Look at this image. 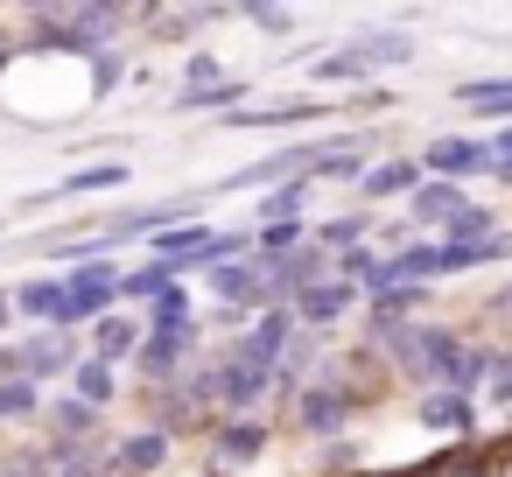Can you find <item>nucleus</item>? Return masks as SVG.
<instances>
[{
	"label": "nucleus",
	"mask_w": 512,
	"mask_h": 477,
	"mask_svg": "<svg viewBox=\"0 0 512 477\" xmlns=\"http://www.w3.org/2000/svg\"><path fill=\"white\" fill-rule=\"evenodd\" d=\"M211 400H218V421H253L274 400V365H260L232 337L225 351H211Z\"/></svg>",
	"instance_id": "1"
},
{
	"label": "nucleus",
	"mask_w": 512,
	"mask_h": 477,
	"mask_svg": "<svg viewBox=\"0 0 512 477\" xmlns=\"http://www.w3.org/2000/svg\"><path fill=\"white\" fill-rule=\"evenodd\" d=\"M197 358H204V323H197V316H183V323H148V337H141V351H134V379H141V386H169V379H183Z\"/></svg>",
	"instance_id": "2"
},
{
	"label": "nucleus",
	"mask_w": 512,
	"mask_h": 477,
	"mask_svg": "<svg viewBox=\"0 0 512 477\" xmlns=\"http://www.w3.org/2000/svg\"><path fill=\"white\" fill-rule=\"evenodd\" d=\"M358 407H372V386H337V379H316V386H302L295 393V428L309 435V442H337L344 428H351V414Z\"/></svg>",
	"instance_id": "3"
},
{
	"label": "nucleus",
	"mask_w": 512,
	"mask_h": 477,
	"mask_svg": "<svg viewBox=\"0 0 512 477\" xmlns=\"http://www.w3.org/2000/svg\"><path fill=\"white\" fill-rule=\"evenodd\" d=\"M120 253L106 260H85V267H64V302H71V330H92L99 316L120 309Z\"/></svg>",
	"instance_id": "4"
},
{
	"label": "nucleus",
	"mask_w": 512,
	"mask_h": 477,
	"mask_svg": "<svg viewBox=\"0 0 512 477\" xmlns=\"http://www.w3.org/2000/svg\"><path fill=\"white\" fill-rule=\"evenodd\" d=\"M15 358H22V379H36L43 393H50V386L64 393V379H71L78 358H85V337H71V330H22V337H15Z\"/></svg>",
	"instance_id": "5"
},
{
	"label": "nucleus",
	"mask_w": 512,
	"mask_h": 477,
	"mask_svg": "<svg viewBox=\"0 0 512 477\" xmlns=\"http://www.w3.org/2000/svg\"><path fill=\"white\" fill-rule=\"evenodd\" d=\"M421 176L470 190V176H491V141H484V134H435V141L421 148Z\"/></svg>",
	"instance_id": "6"
},
{
	"label": "nucleus",
	"mask_w": 512,
	"mask_h": 477,
	"mask_svg": "<svg viewBox=\"0 0 512 477\" xmlns=\"http://www.w3.org/2000/svg\"><path fill=\"white\" fill-rule=\"evenodd\" d=\"M337 106H323V99H309V92H288V99H274V106H239V113H225V127L232 134H288V127H323Z\"/></svg>",
	"instance_id": "7"
},
{
	"label": "nucleus",
	"mask_w": 512,
	"mask_h": 477,
	"mask_svg": "<svg viewBox=\"0 0 512 477\" xmlns=\"http://www.w3.org/2000/svg\"><path fill=\"white\" fill-rule=\"evenodd\" d=\"M288 309H295V323H302L309 337H330L337 323H351V316L365 309V295H358L351 281H337V274H330V281H309Z\"/></svg>",
	"instance_id": "8"
},
{
	"label": "nucleus",
	"mask_w": 512,
	"mask_h": 477,
	"mask_svg": "<svg viewBox=\"0 0 512 477\" xmlns=\"http://www.w3.org/2000/svg\"><path fill=\"white\" fill-rule=\"evenodd\" d=\"M267 449H274V428H267L260 414H253V421H211V470H218V477L260 463Z\"/></svg>",
	"instance_id": "9"
},
{
	"label": "nucleus",
	"mask_w": 512,
	"mask_h": 477,
	"mask_svg": "<svg viewBox=\"0 0 512 477\" xmlns=\"http://www.w3.org/2000/svg\"><path fill=\"white\" fill-rule=\"evenodd\" d=\"M470 204H477V197H470L463 183H435V176H428V183H421V190L400 204V218H407L414 232H435V239H442V225H456Z\"/></svg>",
	"instance_id": "10"
},
{
	"label": "nucleus",
	"mask_w": 512,
	"mask_h": 477,
	"mask_svg": "<svg viewBox=\"0 0 512 477\" xmlns=\"http://www.w3.org/2000/svg\"><path fill=\"white\" fill-rule=\"evenodd\" d=\"M141 337H148V316H141V309H113V316H99V323L85 330V351L106 358L113 372H127L134 351H141Z\"/></svg>",
	"instance_id": "11"
},
{
	"label": "nucleus",
	"mask_w": 512,
	"mask_h": 477,
	"mask_svg": "<svg viewBox=\"0 0 512 477\" xmlns=\"http://www.w3.org/2000/svg\"><path fill=\"white\" fill-rule=\"evenodd\" d=\"M169 456H176V442H169L162 428H134V435L106 442V463H113V477H155Z\"/></svg>",
	"instance_id": "12"
},
{
	"label": "nucleus",
	"mask_w": 512,
	"mask_h": 477,
	"mask_svg": "<svg viewBox=\"0 0 512 477\" xmlns=\"http://www.w3.org/2000/svg\"><path fill=\"white\" fill-rule=\"evenodd\" d=\"M421 183H428V176H421V155H379V162L365 169L358 197H372V204H407Z\"/></svg>",
	"instance_id": "13"
},
{
	"label": "nucleus",
	"mask_w": 512,
	"mask_h": 477,
	"mask_svg": "<svg viewBox=\"0 0 512 477\" xmlns=\"http://www.w3.org/2000/svg\"><path fill=\"white\" fill-rule=\"evenodd\" d=\"M414 421L435 428V435L477 442V400H470V393H421V400H414Z\"/></svg>",
	"instance_id": "14"
},
{
	"label": "nucleus",
	"mask_w": 512,
	"mask_h": 477,
	"mask_svg": "<svg viewBox=\"0 0 512 477\" xmlns=\"http://www.w3.org/2000/svg\"><path fill=\"white\" fill-rule=\"evenodd\" d=\"M127 176H134V162H85V169H71V176H57V190H43V197H29V204H50V197H106V190H127Z\"/></svg>",
	"instance_id": "15"
},
{
	"label": "nucleus",
	"mask_w": 512,
	"mask_h": 477,
	"mask_svg": "<svg viewBox=\"0 0 512 477\" xmlns=\"http://www.w3.org/2000/svg\"><path fill=\"white\" fill-rule=\"evenodd\" d=\"M43 428H50V442H99L106 414H99V407H85L78 393H50V407H43Z\"/></svg>",
	"instance_id": "16"
},
{
	"label": "nucleus",
	"mask_w": 512,
	"mask_h": 477,
	"mask_svg": "<svg viewBox=\"0 0 512 477\" xmlns=\"http://www.w3.org/2000/svg\"><path fill=\"white\" fill-rule=\"evenodd\" d=\"M309 78H316V85H323V92H365V85H379V78H372V71H365V57H358V50H351V43H344V50H337V43H330V50H323V57H309Z\"/></svg>",
	"instance_id": "17"
},
{
	"label": "nucleus",
	"mask_w": 512,
	"mask_h": 477,
	"mask_svg": "<svg viewBox=\"0 0 512 477\" xmlns=\"http://www.w3.org/2000/svg\"><path fill=\"white\" fill-rule=\"evenodd\" d=\"M64 393H78V400H85V407H99V414H113V407H120V393H127V386H120V372H113V365H106V358H92V351H85V358H78V372H71V379H64Z\"/></svg>",
	"instance_id": "18"
},
{
	"label": "nucleus",
	"mask_w": 512,
	"mask_h": 477,
	"mask_svg": "<svg viewBox=\"0 0 512 477\" xmlns=\"http://www.w3.org/2000/svg\"><path fill=\"white\" fill-rule=\"evenodd\" d=\"M442 246V239H435ZM512 260V232H491V239H470V246H442V274H477V267H505Z\"/></svg>",
	"instance_id": "19"
},
{
	"label": "nucleus",
	"mask_w": 512,
	"mask_h": 477,
	"mask_svg": "<svg viewBox=\"0 0 512 477\" xmlns=\"http://www.w3.org/2000/svg\"><path fill=\"white\" fill-rule=\"evenodd\" d=\"M456 106H470L477 120L512 127V78H463V85H456Z\"/></svg>",
	"instance_id": "20"
},
{
	"label": "nucleus",
	"mask_w": 512,
	"mask_h": 477,
	"mask_svg": "<svg viewBox=\"0 0 512 477\" xmlns=\"http://www.w3.org/2000/svg\"><path fill=\"white\" fill-rule=\"evenodd\" d=\"M351 50L365 57V71H372V78H379V71H400V64H414V36H407V29H372V36H358Z\"/></svg>",
	"instance_id": "21"
},
{
	"label": "nucleus",
	"mask_w": 512,
	"mask_h": 477,
	"mask_svg": "<svg viewBox=\"0 0 512 477\" xmlns=\"http://www.w3.org/2000/svg\"><path fill=\"white\" fill-rule=\"evenodd\" d=\"M169 288H176V274H169L162 260H141V267H127V274H120V309H127V302H148V309H155Z\"/></svg>",
	"instance_id": "22"
},
{
	"label": "nucleus",
	"mask_w": 512,
	"mask_h": 477,
	"mask_svg": "<svg viewBox=\"0 0 512 477\" xmlns=\"http://www.w3.org/2000/svg\"><path fill=\"white\" fill-rule=\"evenodd\" d=\"M309 190H316V183H281V190H267V197L253 204V225H302Z\"/></svg>",
	"instance_id": "23"
},
{
	"label": "nucleus",
	"mask_w": 512,
	"mask_h": 477,
	"mask_svg": "<svg viewBox=\"0 0 512 477\" xmlns=\"http://www.w3.org/2000/svg\"><path fill=\"white\" fill-rule=\"evenodd\" d=\"M43 407H50V393L36 379H0V428L8 421H43Z\"/></svg>",
	"instance_id": "24"
},
{
	"label": "nucleus",
	"mask_w": 512,
	"mask_h": 477,
	"mask_svg": "<svg viewBox=\"0 0 512 477\" xmlns=\"http://www.w3.org/2000/svg\"><path fill=\"white\" fill-rule=\"evenodd\" d=\"M0 477H50L43 442H0Z\"/></svg>",
	"instance_id": "25"
},
{
	"label": "nucleus",
	"mask_w": 512,
	"mask_h": 477,
	"mask_svg": "<svg viewBox=\"0 0 512 477\" xmlns=\"http://www.w3.org/2000/svg\"><path fill=\"white\" fill-rule=\"evenodd\" d=\"M211 85H225V57H218V50H190L176 92H211Z\"/></svg>",
	"instance_id": "26"
},
{
	"label": "nucleus",
	"mask_w": 512,
	"mask_h": 477,
	"mask_svg": "<svg viewBox=\"0 0 512 477\" xmlns=\"http://www.w3.org/2000/svg\"><path fill=\"white\" fill-rule=\"evenodd\" d=\"M491 232H505L498 225V211H484V204H470L456 225H442V246H470V239H491Z\"/></svg>",
	"instance_id": "27"
},
{
	"label": "nucleus",
	"mask_w": 512,
	"mask_h": 477,
	"mask_svg": "<svg viewBox=\"0 0 512 477\" xmlns=\"http://www.w3.org/2000/svg\"><path fill=\"white\" fill-rule=\"evenodd\" d=\"M85 71H92V99H113V92L127 85V57H120V50H99V57H85Z\"/></svg>",
	"instance_id": "28"
},
{
	"label": "nucleus",
	"mask_w": 512,
	"mask_h": 477,
	"mask_svg": "<svg viewBox=\"0 0 512 477\" xmlns=\"http://www.w3.org/2000/svg\"><path fill=\"white\" fill-rule=\"evenodd\" d=\"M232 15L253 22L260 36H295V15H288V8H232Z\"/></svg>",
	"instance_id": "29"
},
{
	"label": "nucleus",
	"mask_w": 512,
	"mask_h": 477,
	"mask_svg": "<svg viewBox=\"0 0 512 477\" xmlns=\"http://www.w3.org/2000/svg\"><path fill=\"white\" fill-rule=\"evenodd\" d=\"M358 463H365V456H358V442H351V435L323 442V470H330V477H358Z\"/></svg>",
	"instance_id": "30"
},
{
	"label": "nucleus",
	"mask_w": 512,
	"mask_h": 477,
	"mask_svg": "<svg viewBox=\"0 0 512 477\" xmlns=\"http://www.w3.org/2000/svg\"><path fill=\"white\" fill-rule=\"evenodd\" d=\"M491 407H512V351H491V379H484Z\"/></svg>",
	"instance_id": "31"
},
{
	"label": "nucleus",
	"mask_w": 512,
	"mask_h": 477,
	"mask_svg": "<svg viewBox=\"0 0 512 477\" xmlns=\"http://www.w3.org/2000/svg\"><path fill=\"white\" fill-rule=\"evenodd\" d=\"M386 106H393V99H386V85H365V92L351 99V113H386Z\"/></svg>",
	"instance_id": "32"
},
{
	"label": "nucleus",
	"mask_w": 512,
	"mask_h": 477,
	"mask_svg": "<svg viewBox=\"0 0 512 477\" xmlns=\"http://www.w3.org/2000/svg\"><path fill=\"white\" fill-rule=\"evenodd\" d=\"M15 57H22V36H8V29H0V71H8Z\"/></svg>",
	"instance_id": "33"
},
{
	"label": "nucleus",
	"mask_w": 512,
	"mask_h": 477,
	"mask_svg": "<svg viewBox=\"0 0 512 477\" xmlns=\"http://www.w3.org/2000/svg\"><path fill=\"white\" fill-rule=\"evenodd\" d=\"M8 330H15V302H8V288H0V344H8Z\"/></svg>",
	"instance_id": "34"
},
{
	"label": "nucleus",
	"mask_w": 512,
	"mask_h": 477,
	"mask_svg": "<svg viewBox=\"0 0 512 477\" xmlns=\"http://www.w3.org/2000/svg\"><path fill=\"white\" fill-rule=\"evenodd\" d=\"M491 155H498V162H512V127H498V134H491Z\"/></svg>",
	"instance_id": "35"
},
{
	"label": "nucleus",
	"mask_w": 512,
	"mask_h": 477,
	"mask_svg": "<svg viewBox=\"0 0 512 477\" xmlns=\"http://www.w3.org/2000/svg\"><path fill=\"white\" fill-rule=\"evenodd\" d=\"M491 183H498V190H512V162H498V155H491Z\"/></svg>",
	"instance_id": "36"
},
{
	"label": "nucleus",
	"mask_w": 512,
	"mask_h": 477,
	"mask_svg": "<svg viewBox=\"0 0 512 477\" xmlns=\"http://www.w3.org/2000/svg\"><path fill=\"white\" fill-rule=\"evenodd\" d=\"M491 477H512V442H505V449L491 456Z\"/></svg>",
	"instance_id": "37"
},
{
	"label": "nucleus",
	"mask_w": 512,
	"mask_h": 477,
	"mask_svg": "<svg viewBox=\"0 0 512 477\" xmlns=\"http://www.w3.org/2000/svg\"><path fill=\"white\" fill-rule=\"evenodd\" d=\"M85 477H113V463H99V470H85Z\"/></svg>",
	"instance_id": "38"
}]
</instances>
